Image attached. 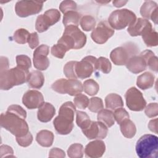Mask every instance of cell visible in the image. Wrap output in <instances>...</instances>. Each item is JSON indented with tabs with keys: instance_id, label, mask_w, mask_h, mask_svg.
Returning a JSON list of instances; mask_svg holds the SVG:
<instances>
[{
	"instance_id": "6da1fadb",
	"label": "cell",
	"mask_w": 158,
	"mask_h": 158,
	"mask_svg": "<svg viewBox=\"0 0 158 158\" xmlns=\"http://www.w3.org/2000/svg\"><path fill=\"white\" fill-rule=\"evenodd\" d=\"M27 112L20 106L13 104L8 107L5 113L0 117L1 126L16 137L25 136L29 132L28 125L25 121Z\"/></svg>"
},
{
	"instance_id": "7a4b0ae2",
	"label": "cell",
	"mask_w": 158,
	"mask_h": 158,
	"mask_svg": "<svg viewBox=\"0 0 158 158\" xmlns=\"http://www.w3.org/2000/svg\"><path fill=\"white\" fill-rule=\"evenodd\" d=\"M75 111V106L70 101H67L60 106L59 115L53 121L54 128L58 134L65 135L72 131Z\"/></svg>"
},
{
	"instance_id": "3957f363",
	"label": "cell",
	"mask_w": 158,
	"mask_h": 158,
	"mask_svg": "<svg viewBox=\"0 0 158 158\" xmlns=\"http://www.w3.org/2000/svg\"><path fill=\"white\" fill-rule=\"evenodd\" d=\"M57 43L64 45L68 51L71 49H80L85 46L86 36L78 26L69 25L65 27L63 35Z\"/></svg>"
},
{
	"instance_id": "277c9868",
	"label": "cell",
	"mask_w": 158,
	"mask_h": 158,
	"mask_svg": "<svg viewBox=\"0 0 158 158\" xmlns=\"http://www.w3.org/2000/svg\"><path fill=\"white\" fill-rule=\"evenodd\" d=\"M29 72L15 67L10 69L0 71V88L9 90L14 86L22 85L27 81Z\"/></svg>"
},
{
	"instance_id": "5b68a950",
	"label": "cell",
	"mask_w": 158,
	"mask_h": 158,
	"mask_svg": "<svg viewBox=\"0 0 158 158\" xmlns=\"http://www.w3.org/2000/svg\"><path fill=\"white\" fill-rule=\"evenodd\" d=\"M136 152L140 158H157L158 153V138L146 134L142 136L136 144Z\"/></svg>"
},
{
	"instance_id": "8992f818",
	"label": "cell",
	"mask_w": 158,
	"mask_h": 158,
	"mask_svg": "<svg viewBox=\"0 0 158 158\" xmlns=\"http://www.w3.org/2000/svg\"><path fill=\"white\" fill-rule=\"evenodd\" d=\"M136 16L131 10L127 9L113 11L108 18L109 25L115 30H122L135 22Z\"/></svg>"
},
{
	"instance_id": "52a82bcc",
	"label": "cell",
	"mask_w": 158,
	"mask_h": 158,
	"mask_svg": "<svg viewBox=\"0 0 158 158\" xmlns=\"http://www.w3.org/2000/svg\"><path fill=\"white\" fill-rule=\"evenodd\" d=\"M51 88L58 93L68 94L70 96H77L83 90L81 82L77 79H59L52 83Z\"/></svg>"
},
{
	"instance_id": "ba28073f",
	"label": "cell",
	"mask_w": 158,
	"mask_h": 158,
	"mask_svg": "<svg viewBox=\"0 0 158 158\" xmlns=\"http://www.w3.org/2000/svg\"><path fill=\"white\" fill-rule=\"evenodd\" d=\"M137 48L133 44H128L113 49L110 54V58L116 65H126L129 59L136 55Z\"/></svg>"
},
{
	"instance_id": "9c48e42d",
	"label": "cell",
	"mask_w": 158,
	"mask_h": 158,
	"mask_svg": "<svg viewBox=\"0 0 158 158\" xmlns=\"http://www.w3.org/2000/svg\"><path fill=\"white\" fill-rule=\"evenodd\" d=\"M60 18V12L56 9H51L46 10L43 14L38 16L35 28L39 33H43L49 28V27L57 23Z\"/></svg>"
},
{
	"instance_id": "30bf717a",
	"label": "cell",
	"mask_w": 158,
	"mask_h": 158,
	"mask_svg": "<svg viewBox=\"0 0 158 158\" xmlns=\"http://www.w3.org/2000/svg\"><path fill=\"white\" fill-rule=\"evenodd\" d=\"M44 1H19L15 6L17 15L20 17L38 14L41 11Z\"/></svg>"
},
{
	"instance_id": "8fae6325",
	"label": "cell",
	"mask_w": 158,
	"mask_h": 158,
	"mask_svg": "<svg viewBox=\"0 0 158 158\" xmlns=\"http://www.w3.org/2000/svg\"><path fill=\"white\" fill-rule=\"evenodd\" d=\"M125 98L127 106L131 110L141 111L146 106V101L142 93L135 87L129 88L125 94Z\"/></svg>"
},
{
	"instance_id": "7c38bea8",
	"label": "cell",
	"mask_w": 158,
	"mask_h": 158,
	"mask_svg": "<svg viewBox=\"0 0 158 158\" xmlns=\"http://www.w3.org/2000/svg\"><path fill=\"white\" fill-rule=\"evenodd\" d=\"M97 59L92 56H86L81 61L77 62L75 66V73L77 78L85 79L89 77L96 70Z\"/></svg>"
},
{
	"instance_id": "4fadbf2b",
	"label": "cell",
	"mask_w": 158,
	"mask_h": 158,
	"mask_svg": "<svg viewBox=\"0 0 158 158\" xmlns=\"http://www.w3.org/2000/svg\"><path fill=\"white\" fill-rule=\"evenodd\" d=\"M114 34V30L106 21L100 22L93 30L91 37L98 44L105 43Z\"/></svg>"
},
{
	"instance_id": "5bb4252c",
	"label": "cell",
	"mask_w": 158,
	"mask_h": 158,
	"mask_svg": "<svg viewBox=\"0 0 158 158\" xmlns=\"http://www.w3.org/2000/svg\"><path fill=\"white\" fill-rule=\"evenodd\" d=\"M49 52V47L46 44L38 46L33 52V61L34 67L38 70H45L49 66V60L48 55Z\"/></svg>"
},
{
	"instance_id": "9a60e30c",
	"label": "cell",
	"mask_w": 158,
	"mask_h": 158,
	"mask_svg": "<svg viewBox=\"0 0 158 158\" xmlns=\"http://www.w3.org/2000/svg\"><path fill=\"white\" fill-rule=\"evenodd\" d=\"M83 133L88 139H104L107 135V127L101 122L91 121L89 126L82 130Z\"/></svg>"
},
{
	"instance_id": "2e32d148",
	"label": "cell",
	"mask_w": 158,
	"mask_h": 158,
	"mask_svg": "<svg viewBox=\"0 0 158 158\" xmlns=\"http://www.w3.org/2000/svg\"><path fill=\"white\" fill-rule=\"evenodd\" d=\"M22 102L29 109L39 108L44 102L42 93L36 90H28L23 96Z\"/></svg>"
},
{
	"instance_id": "e0dca14e",
	"label": "cell",
	"mask_w": 158,
	"mask_h": 158,
	"mask_svg": "<svg viewBox=\"0 0 158 158\" xmlns=\"http://www.w3.org/2000/svg\"><path fill=\"white\" fill-rule=\"evenodd\" d=\"M106 151L104 143L101 140H94L89 143L85 148V156L91 158L102 157Z\"/></svg>"
},
{
	"instance_id": "ac0fdd59",
	"label": "cell",
	"mask_w": 158,
	"mask_h": 158,
	"mask_svg": "<svg viewBox=\"0 0 158 158\" xmlns=\"http://www.w3.org/2000/svg\"><path fill=\"white\" fill-rule=\"evenodd\" d=\"M128 70L133 73H139L146 69L147 64L144 58L139 54L131 57L126 64Z\"/></svg>"
},
{
	"instance_id": "d6986e66",
	"label": "cell",
	"mask_w": 158,
	"mask_h": 158,
	"mask_svg": "<svg viewBox=\"0 0 158 158\" xmlns=\"http://www.w3.org/2000/svg\"><path fill=\"white\" fill-rule=\"evenodd\" d=\"M142 17L151 19L156 24L157 23V4L153 1H146L140 9Z\"/></svg>"
},
{
	"instance_id": "ffe728a7",
	"label": "cell",
	"mask_w": 158,
	"mask_h": 158,
	"mask_svg": "<svg viewBox=\"0 0 158 158\" xmlns=\"http://www.w3.org/2000/svg\"><path fill=\"white\" fill-rule=\"evenodd\" d=\"M56 113L55 107L49 102H43L37 112L38 120L41 122H49Z\"/></svg>"
},
{
	"instance_id": "44dd1931",
	"label": "cell",
	"mask_w": 158,
	"mask_h": 158,
	"mask_svg": "<svg viewBox=\"0 0 158 158\" xmlns=\"http://www.w3.org/2000/svg\"><path fill=\"white\" fill-rule=\"evenodd\" d=\"M143 41L148 47L156 46L158 44V34L152 29V24L148 25L141 34Z\"/></svg>"
},
{
	"instance_id": "7402d4cb",
	"label": "cell",
	"mask_w": 158,
	"mask_h": 158,
	"mask_svg": "<svg viewBox=\"0 0 158 158\" xmlns=\"http://www.w3.org/2000/svg\"><path fill=\"white\" fill-rule=\"evenodd\" d=\"M151 24L149 21L145 19L138 18L135 22L128 26L127 31L131 36H136L141 35L145 28Z\"/></svg>"
},
{
	"instance_id": "603a6c76",
	"label": "cell",
	"mask_w": 158,
	"mask_h": 158,
	"mask_svg": "<svg viewBox=\"0 0 158 158\" xmlns=\"http://www.w3.org/2000/svg\"><path fill=\"white\" fill-rule=\"evenodd\" d=\"M27 82L30 88L40 89L44 82V75L40 70L31 71L28 75Z\"/></svg>"
},
{
	"instance_id": "cb8c5ba5",
	"label": "cell",
	"mask_w": 158,
	"mask_h": 158,
	"mask_svg": "<svg viewBox=\"0 0 158 158\" xmlns=\"http://www.w3.org/2000/svg\"><path fill=\"white\" fill-rule=\"evenodd\" d=\"M154 75L149 72H146L138 77L136 80V85L140 89L145 90L153 86L154 84Z\"/></svg>"
},
{
	"instance_id": "d4e9b609",
	"label": "cell",
	"mask_w": 158,
	"mask_h": 158,
	"mask_svg": "<svg viewBox=\"0 0 158 158\" xmlns=\"http://www.w3.org/2000/svg\"><path fill=\"white\" fill-rule=\"evenodd\" d=\"M54 138V136L52 131L47 130H43L37 133L36 140L41 146L48 148L52 144Z\"/></svg>"
},
{
	"instance_id": "484cf974",
	"label": "cell",
	"mask_w": 158,
	"mask_h": 158,
	"mask_svg": "<svg viewBox=\"0 0 158 158\" xmlns=\"http://www.w3.org/2000/svg\"><path fill=\"white\" fill-rule=\"evenodd\" d=\"M120 131L122 135L127 138H132L136 132V128L135 123L129 118L123 120L120 123Z\"/></svg>"
},
{
	"instance_id": "4316f807",
	"label": "cell",
	"mask_w": 158,
	"mask_h": 158,
	"mask_svg": "<svg viewBox=\"0 0 158 158\" xmlns=\"http://www.w3.org/2000/svg\"><path fill=\"white\" fill-rule=\"evenodd\" d=\"M105 104L106 108L110 110H115L123 106L122 97L115 93L109 94L105 98Z\"/></svg>"
},
{
	"instance_id": "83f0119b",
	"label": "cell",
	"mask_w": 158,
	"mask_h": 158,
	"mask_svg": "<svg viewBox=\"0 0 158 158\" xmlns=\"http://www.w3.org/2000/svg\"><path fill=\"white\" fill-rule=\"evenodd\" d=\"M144 58L147 66L152 71L157 72L158 70V59L154 53L151 50H145L140 53Z\"/></svg>"
},
{
	"instance_id": "f1b7e54d",
	"label": "cell",
	"mask_w": 158,
	"mask_h": 158,
	"mask_svg": "<svg viewBox=\"0 0 158 158\" xmlns=\"http://www.w3.org/2000/svg\"><path fill=\"white\" fill-rule=\"evenodd\" d=\"M81 15L76 10H72L64 14L62 22L65 27L69 25L78 26Z\"/></svg>"
},
{
	"instance_id": "f546056e",
	"label": "cell",
	"mask_w": 158,
	"mask_h": 158,
	"mask_svg": "<svg viewBox=\"0 0 158 158\" xmlns=\"http://www.w3.org/2000/svg\"><path fill=\"white\" fill-rule=\"evenodd\" d=\"M98 121L104 123L107 127H111L115 123L114 113L109 109H101L97 115Z\"/></svg>"
},
{
	"instance_id": "4dcf8cb0",
	"label": "cell",
	"mask_w": 158,
	"mask_h": 158,
	"mask_svg": "<svg viewBox=\"0 0 158 158\" xmlns=\"http://www.w3.org/2000/svg\"><path fill=\"white\" fill-rule=\"evenodd\" d=\"M91 122V120L86 112L80 110L76 112V123L81 130L87 128L89 126Z\"/></svg>"
},
{
	"instance_id": "1f68e13d",
	"label": "cell",
	"mask_w": 158,
	"mask_h": 158,
	"mask_svg": "<svg viewBox=\"0 0 158 158\" xmlns=\"http://www.w3.org/2000/svg\"><path fill=\"white\" fill-rule=\"evenodd\" d=\"M83 89L85 92L89 96H94L98 93L99 86L98 83L93 79H88L83 83Z\"/></svg>"
},
{
	"instance_id": "d6a6232c",
	"label": "cell",
	"mask_w": 158,
	"mask_h": 158,
	"mask_svg": "<svg viewBox=\"0 0 158 158\" xmlns=\"http://www.w3.org/2000/svg\"><path fill=\"white\" fill-rule=\"evenodd\" d=\"M96 20L91 15H84L83 16L80 21V24L81 28L86 31H89L94 30L96 26Z\"/></svg>"
},
{
	"instance_id": "836d02e7",
	"label": "cell",
	"mask_w": 158,
	"mask_h": 158,
	"mask_svg": "<svg viewBox=\"0 0 158 158\" xmlns=\"http://www.w3.org/2000/svg\"><path fill=\"white\" fill-rule=\"evenodd\" d=\"M83 146L79 143H74L70 145L67 150L68 156L70 158H81L83 156Z\"/></svg>"
},
{
	"instance_id": "e575fe53",
	"label": "cell",
	"mask_w": 158,
	"mask_h": 158,
	"mask_svg": "<svg viewBox=\"0 0 158 158\" xmlns=\"http://www.w3.org/2000/svg\"><path fill=\"white\" fill-rule=\"evenodd\" d=\"M112 69L111 63L109 60L104 57L97 59L96 63V70L101 71L104 73H109Z\"/></svg>"
},
{
	"instance_id": "d590c367",
	"label": "cell",
	"mask_w": 158,
	"mask_h": 158,
	"mask_svg": "<svg viewBox=\"0 0 158 158\" xmlns=\"http://www.w3.org/2000/svg\"><path fill=\"white\" fill-rule=\"evenodd\" d=\"M28 31L25 28H19L17 30L14 35L13 39L14 41L19 44H25L28 43V39L30 35Z\"/></svg>"
},
{
	"instance_id": "8d00e7d4",
	"label": "cell",
	"mask_w": 158,
	"mask_h": 158,
	"mask_svg": "<svg viewBox=\"0 0 158 158\" xmlns=\"http://www.w3.org/2000/svg\"><path fill=\"white\" fill-rule=\"evenodd\" d=\"M17 67L29 72V69L31 67V62L30 57L26 55H18L16 56Z\"/></svg>"
},
{
	"instance_id": "74e56055",
	"label": "cell",
	"mask_w": 158,
	"mask_h": 158,
	"mask_svg": "<svg viewBox=\"0 0 158 158\" xmlns=\"http://www.w3.org/2000/svg\"><path fill=\"white\" fill-rule=\"evenodd\" d=\"M77 61H69L64 65V73L65 77L69 79H77L75 73V66Z\"/></svg>"
},
{
	"instance_id": "f35d334b",
	"label": "cell",
	"mask_w": 158,
	"mask_h": 158,
	"mask_svg": "<svg viewBox=\"0 0 158 158\" xmlns=\"http://www.w3.org/2000/svg\"><path fill=\"white\" fill-rule=\"evenodd\" d=\"M88 107L93 112H98L104 107L102 100L99 97H93L89 101Z\"/></svg>"
},
{
	"instance_id": "ab89813d",
	"label": "cell",
	"mask_w": 158,
	"mask_h": 158,
	"mask_svg": "<svg viewBox=\"0 0 158 158\" xmlns=\"http://www.w3.org/2000/svg\"><path fill=\"white\" fill-rule=\"evenodd\" d=\"M67 51H68V50L64 46V45L59 43L52 46L51 50V54L53 56L59 59H62L64 57Z\"/></svg>"
},
{
	"instance_id": "60d3db41",
	"label": "cell",
	"mask_w": 158,
	"mask_h": 158,
	"mask_svg": "<svg viewBox=\"0 0 158 158\" xmlns=\"http://www.w3.org/2000/svg\"><path fill=\"white\" fill-rule=\"evenodd\" d=\"M89 101V100L88 98L86 95L80 93L75 97L73 99V102L74 105L78 109H85L88 107Z\"/></svg>"
},
{
	"instance_id": "b9f144b4",
	"label": "cell",
	"mask_w": 158,
	"mask_h": 158,
	"mask_svg": "<svg viewBox=\"0 0 158 158\" xmlns=\"http://www.w3.org/2000/svg\"><path fill=\"white\" fill-rule=\"evenodd\" d=\"M77 7V3L73 1L70 0L62 1L59 6V9L64 14L69 11L76 10Z\"/></svg>"
},
{
	"instance_id": "7bdbcfd3",
	"label": "cell",
	"mask_w": 158,
	"mask_h": 158,
	"mask_svg": "<svg viewBox=\"0 0 158 158\" xmlns=\"http://www.w3.org/2000/svg\"><path fill=\"white\" fill-rule=\"evenodd\" d=\"M114 117L118 124H120L123 120L129 118V114L127 111L122 107H119L115 109L114 112Z\"/></svg>"
},
{
	"instance_id": "ee69618b",
	"label": "cell",
	"mask_w": 158,
	"mask_h": 158,
	"mask_svg": "<svg viewBox=\"0 0 158 158\" xmlns=\"http://www.w3.org/2000/svg\"><path fill=\"white\" fill-rule=\"evenodd\" d=\"M16 141L18 144L22 147H28L33 141V136L29 131L27 135L21 137H16Z\"/></svg>"
},
{
	"instance_id": "f6af8a7d",
	"label": "cell",
	"mask_w": 158,
	"mask_h": 158,
	"mask_svg": "<svg viewBox=\"0 0 158 158\" xmlns=\"http://www.w3.org/2000/svg\"><path fill=\"white\" fill-rule=\"evenodd\" d=\"M144 112L146 115L149 117H154L157 115L158 114V105L157 102L150 103L145 108Z\"/></svg>"
},
{
	"instance_id": "bcb514c9",
	"label": "cell",
	"mask_w": 158,
	"mask_h": 158,
	"mask_svg": "<svg viewBox=\"0 0 158 158\" xmlns=\"http://www.w3.org/2000/svg\"><path fill=\"white\" fill-rule=\"evenodd\" d=\"M28 46L31 49H35L39 44L38 35L36 32H33L30 34L28 39Z\"/></svg>"
},
{
	"instance_id": "7dc6e473",
	"label": "cell",
	"mask_w": 158,
	"mask_h": 158,
	"mask_svg": "<svg viewBox=\"0 0 158 158\" xmlns=\"http://www.w3.org/2000/svg\"><path fill=\"white\" fill-rule=\"evenodd\" d=\"M0 153H1V157H3L4 156H14V151L11 147L7 145H1L0 147Z\"/></svg>"
},
{
	"instance_id": "c3c4849f",
	"label": "cell",
	"mask_w": 158,
	"mask_h": 158,
	"mask_svg": "<svg viewBox=\"0 0 158 158\" xmlns=\"http://www.w3.org/2000/svg\"><path fill=\"white\" fill-rule=\"evenodd\" d=\"M65 156V152L57 148H52L49 154V157H61L63 158Z\"/></svg>"
},
{
	"instance_id": "681fc988",
	"label": "cell",
	"mask_w": 158,
	"mask_h": 158,
	"mask_svg": "<svg viewBox=\"0 0 158 158\" xmlns=\"http://www.w3.org/2000/svg\"><path fill=\"white\" fill-rule=\"evenodd\" d=\"M148 128L151 131L157 133V118L150 120L148 123Z\"/></svg>"
},
{
	"instance_id": "f907efd6",
	"label": "cell",
	"mask_w": 158,
	"mask_h": 158,
	"mask_svg": "<svg viewBox=\"0 0 158 158\" xmlns=\"http://www.w3.org/2000/svg\"><path fill=\"white\" fill-rule=\"evenodd\" d=\"M9 69V60L6 57L1 56V70H7Z\"/></svg>"
},
{
	"instance_id": "816d5d0a",
	"label": "cell",
	"mask_w": 158,
	"mask_h": 158,
	"mask_svg": "<svg viewBox=\"0 0 158 158\" xmlns=\"http://www.w3.org/2000/svg\"><path fill=\"white\" fill-rule=\"evenodd\" d=\"M127 1H114L112 2L114 6L116 7H120L127 3Z\"/></svg>"
}]
</instances>
